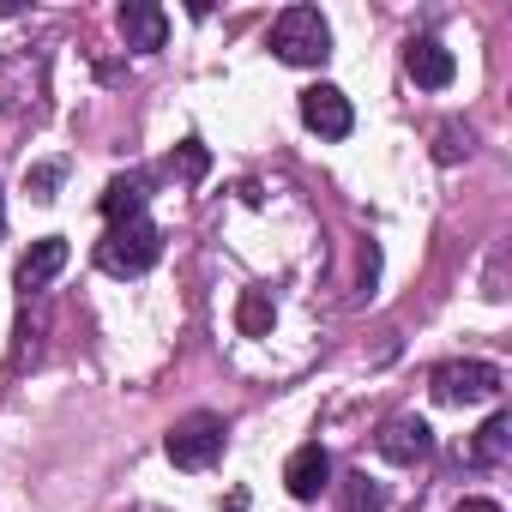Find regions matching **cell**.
<instances>
[{
    "mask_svg": "<svg viewBox=\"0 0 512 512\" xmlns=\"http://www.w3.org/2000/svg\"><path fill=\"white\" fill-rule=\"evenodd\" d=\"M163 253V229L151 217H127V223H109V235L97 241V266L109 278H145Z\"/></svg>",
    "mask_w": 512,
    "mask_h": 512,
    "instance_id": "6da1fadb",
    "label": "cell"
},
{
    "mask_svg": "<svg viewBox=\"0 0 512 512\" xmlns=\"http://www.w3.org/2000/svg\"><path fill=\"white\" fill-rule=\"evenodd\" d=\"M272 55L284 67H320L332 55V25L320 7H284L272 25Z\"/></svg>",
    "mask_w": 512,
    "mask_h": 512,
    "instance_id": "7a4b0ae2",
    "label": "cell"
},
{
    "mask_svg": "<svg viewBox=\"0 0 512 512\" xmlns=\"http://www.w3.org/2000/svg\"><path fill=\"white\" fill-rule=\"evenodd\" d=\"M223 440H229L223 416H211V410H193V416H181V422L169 428L163 452H169V464H175V470H211V464L223 458Z\"/></svg>",
    "mask_w": 512,
    "mask_h": 512,
    "instance_id": "3957f363",
    "label": "cell"
},
{
    "mask_svg": "<svg viewBox=\"0 0 512 512\" xmlns=\"http://www.w3.org/2000/svg\"><path fill=\"white\" fill-rule=\"evenodd\" d=\"M494 392H500L494 362H446V368H434V398L440 404H488Z\"/></svg>",
    "mask_w": 512,
    "mask_h": 512,
    "instance_id": "277c9868",
    "label": "cell"
},
{
    "mask_svg": "<svg viewBox=\"0 0 512 512\" xmlns=\"http://www.w3.org/2000/svg\"><path fill=\"white\" fill-rule=\"evenodd\" d=\"M302 127L320 133V139H350L356 109H350V97H344L338 85H308V91H302Z\"/></svg>",
    "mask_w": 512,
    "mask_h": 512,
    "instance_id": "5b68a950",
    "label": "cell"
},
{
    "mask_svg": "<svg viewBox=\"0 0 512 512\" xmlns=\"http://www.w3.org/2000/svg\"><path fill=\"white\" fill-rule=\"evenodd\" d=\"M284 488H290L296 500H320V494L332 488V452H326L320 440L296 446V452H290V464H284Z\"/></svg>",
    "mask_w": 512,
    "mask_h": 512,
    "instance_id": "8992f818",
    "label": "cell"
},
{
    "mask_svg": "<svg viewBox=\"0 0 512 512\" xmlns=\"http://www.w3.org/2000/svg\"><path fill=\"white\" fill-rule=\"evenodd\" d=\"M115 25H121L127 49H139V55H157L169 43V13L157 7V0H127V7L115 13Z\"/></svg>",
    "mask_w": 512,
    "mask_h": 512,
    "instance_id": "52a82bcc",
    "label": "cell"
},
{
    "mask_svg": "<svg viewBox=\"0 0 512 512\" xmlns=\"http://www.w3.org/2000/svg\"><path fill=\"white\" fill-rule=\"evenodd\" d=\"M61 266H67V235H43V241H31L25 247V260H19V290L25 296H37V290H49L55 278H61Z\"/></svg>",
    "mask_w": 512,
    "mask_h": 512,
    "instance_id": "ba28073f",
    "label": "cell"
},
{
    "mask_svg": "<svg viewBox=\"0 0 512 512\" xmlns=\"http://www.w3.org/2000/svg\"><path fill=\"white\" fill-rule=\"evenodd\" d=\"M374 446H380V458H392V464H422V458L434 452V434H428L422 416H392Z\"/></svg>",
    "mask_w": 512,
    "mask_h": 512,
    "instance_id": "9c48e42d",
    "label": "cell"
},
{
    "mask_svg": "<svg viewBox=\"0 0 512 512\" xmlns=\"http://www.w3.org/2000/svg\"><path fill=\"white\" fill-rule=\"evenodd\" d=\"M404 73H410L422 91H446V85H452V73H458V61H452V49H446V43L416 37V43L404 49Z\"/></svg>",
    "mask_w": 512,
    "mask_h": 512,
    "instance_id": "30bf717a",
    "label": "cell"
},
{
    "mask_svg": "<svg viewBox=\"0 0 512 512\" xmlns=\"http://www.w3.org/2000/svg\"><path fill=\"white\" fill-rule=\"evenodd\" d=\"M145 199H151V175L133 169V175H115L103 187V217L109 223H127V217H145Z\"/></svg>",
    "mask_w": 512,
    "mask_h": 512,
    "instance_id": "8fae6325",
    "label": "cell"
},
{
    "mask_svg": "<svg viewBox=\"0 0 512 512\" xmlns=\"http://www.w3.org/2000/svg\"><path fill=\"white\" fill-rule=\"evenodd\" d=\"M506 446H512V416L500 410V416H488V422L476 428L470 458H476V464H500V458H506Z\"/></svg>",
    "mask_w": 512,
    "mask_h": 512,
    "instance_id": "7c38bea8",
    "label": "cell"
},
{
    "mask_svg": "<svg viewBox=\"0 0 512 512\" xmlns=\"http://www.w3.org/2000/svg\"><path fill=\"white\" fill-rule=\"evenodd\" d=\"M235 326H241L247 338L272 332V296H266V290H247V296H241V308H235Z\"/></svg>",
    "mask_w": 512,
    "mask_h": 512,
    "instance_id": "4fadbf2b",
    "label": "cell"
},
{
    "mask_svg": "<svg viewBox=\"0 0 512 512\" xmlns=\"http://www.w3.org/2000/svg\"><path fill=\"white\" fill-rule=\"evenodd\" d=\"M61 175H67V163H37V169L25 175V193L49 205V199H55V187H61Z\"/></svg>",
    "mask_w": 512,
    "mask_h": 512,
    "instance_id": "5bb4252c",
    "label": "cell"
},
{
    "mask_svg": "<svg viewBox=\"0 0 512 512\" xmlns=\"http://www.w3.org/2000/svg\"><path fill=\"white\" fill-rule=\"evenodd\" d=\"M386 506V494L368 482V476H350V494H344V512H380Z\"/></svg>",
    "mask_w": 512,
    "mask_h": 512,
    "instance_id": "9a60e30c",
    "label": "cell"
},
{
    "mask_svg": "<svg viewBox=\"0 0 512 512\" xmlns=\"http://www.w3.org/2000/svg\"><path fill=\"white\" fill-rule=\"evenodd\" d=\"M169 169H181L187 181H199V175H205V151H199V145H181V163H169Z\"/></svg>",
    "mask_w": 512,
    "mask_h": 512,
    "instance_id": "2e32d148",
    "label": "cell"
},
{
    "mask_svg": "<svg viewBox=\"0 0 512 512\" xmlns=\"http://www.w3.org/2000/svg\"><path fill=\"white\" fill-rule=\"evenodd\" d=\"M458 151H470V145H458V127H446V133H440V151H434V157H440V163H452Z\"/></svg>",
    "mask_w": 512,
    "mask_h": 512,
    "instance_id": "e0dca14e",
    "label": "cell"
},
{
    "mask_svg": "<svg viewBox=\"0 0 512 512\" xmlns=\"http://www.w3.org/2000/svg\"><path fill=\"white\" fill-rule=\"evenodd\" d=\"M452 512H500V500H482V494H470V500H458Z\"/></svg>",
    "mask_w": 512,
    "mask_h": 512,
    "instance_id": "ac0fdd59",
    "label": "cell"
},
{
    "mask_svg": "<svg viewBox=\"0 0 512 512\" xmlns=\"http://www.w3.org/2000/svg\"><path fill=\"white\" fill-rule=\"evenodd\" d=\"M0 241H7V205H0Z\"/></svg>",
    "mask_w": 512,
    "mask_h": 512,
    "instance_id": "d6986e66",
    "label": "cell"
}]
</instances>
